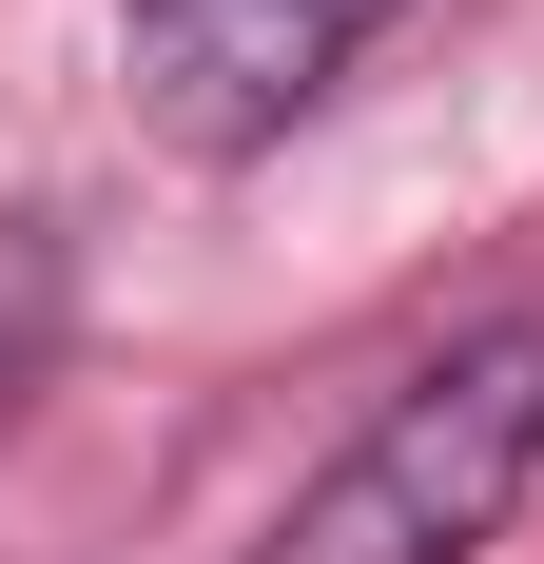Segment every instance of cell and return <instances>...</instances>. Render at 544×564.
<instances>
[{"label": "cell", "instance_id": "1", "mask_svg": "<svg viewBox=\"0 0 544 564\" xmlns=\"http://www.w3.org/2000/svg\"><path fill=\"white\" fill-rule=\"evenodd\" d=\"M525 467H544V312L428 350V370H409V390L272 507L253 564H467L505 507H525Z\"/></svg>", "mask_w": 544, "mask_h": 564}, {"label": "cell", "instance_id": "2", "mask_svg": "<svg viewBox=\"0 0 544 564\" xmlns=\"http://www.w3.org/2000/svg\"><path fill=\"white\" fill-rule=\"evenodd\" d=\"M370 20L389 0H137V98L195 156H253V137H292L370 58Z\"/></svg>", "mask_w": 544, "mask_h": 564}]
</instances>
